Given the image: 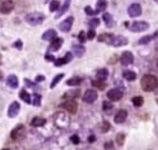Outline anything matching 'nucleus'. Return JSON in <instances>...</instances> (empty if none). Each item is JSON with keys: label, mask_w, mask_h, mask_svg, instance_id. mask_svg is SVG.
I'll list each match as a JSON object with an SVG mask.
<instances>
[{"label": "nucleus", "mask_w": 158, "mask_h": 150, "mask_svg": "<svg viewBox=\"0 0 158 150\" xmlns=\"http://www.w3.org/2000/svg\"><path fill=\"white\" fill-rule=\"evenodd\" d=\"M158 87V79L154 75L147 74L141 78V88L145 92H153Z\"/></svg>", "instance_id": "1"}, {"label": "nucleus", "mask_w": 158, "mask_h": 150, "mask_svg": "<svg viewBox=\"0 0 158 150\" xmlns=\"http://www.w3.org/2000/svg\"><path fill=\"white\" fill-rule=\"evenodd\" d=\"M44 14L43 13H39V12H34V13H29L27 16L25 17L26 22L30 23L32 26H37V25H40L41 22L44 21Z\"/></svg>", "instance_id": "2"}, {"label": "nucleus", "mask_w": 158, "mask_h": 150, "mask_svg": "<svg viewBox=\"0 0 158 150\" xmlns=\"http://www.w3.org/2000/svg\"><path fill=\"white\" fill-rule=\"evenodd\" d=\"M129 29L132 32H143V31H147L149 29V23L145 22V21H136V22H132L129 26Z\"/></svg>", "instance_id": "3"}, {"label": "nucleus", "mask_w": 158, "mask_h": 150, "mask_svg": "<svg viewBox=\"0 0 158 150\" xmlns=\"http://www.w3.org/2000/svg\"><path fill=\"white\" fill-rule=\"evenodd\" d=\"M97 97H99V95L95 89H87L84 92V96H83V101L87 104H93L97 100Z\"/></svg>", "instance_id": "4"}, {"label": "nucleus", "mask_w": 158, "mask_h": 150, "mask_svg": "<svg viewBox=\"0 0 158 150\" xmlns=\"http://www.w3.org/2000/svg\"><path fill=\"white\" fill-rule=\"evenodd\" d=\"M106 96H108V98L110 101H119L123 97V92L118 88H113V89H109Z\"/></svg>", "instance_id": "5"}, {"label": "nucleus", "mask_w": 158, "mask_h": 150, "mask_svg": "<svg viewBox=\"0 0 158 150\" xmlns=\"http://www.w3.org/2000/svg\"><path fill=\"white\" fill-rule=\"evenodd\" d=\"M13 8H14V3L12 0H5V1H3L0 4V12L3 14H9L13 11Z\"/></svg>", "instance_id": "6"}, {"label": "nucleus", "mask_w": 158, "mask_h": 150, "mask_svg": "<svg viewBox=\"0 0 158 150\" xmlns=\"http://www.w3.org/2000/svg\"><path fill=\"white\" fill-rule=\"evenodd\" d=\"M62 107H64L66 111H69L70 114H75L77 109H78V104H77V101H74V100H67L62 104Z\"/></svg>", "instance_id": "7"}, {"label": "nucleus", "mask_w": 158, "mask_h": 150, "mask_svg": "<svg viewBox=\"0 0 158 150\" xmlns=\"http://www.w3.org/2000/svg\"><path fill=\"white\" fill-rule=\"evenodd\" d=\"M11 136H12V139L13 140H21L23 136H25V127L23 125H17L16 128H14L13 131H12V133H11Z\"/></svg>", "instance_id": "8"}, {"label": "nucleus", "mask_w": 158, "mask_h": 150, "mask_svg": "<svg viewBox=\"0 0 158 150\" xmlns=\"http://www.w3.org/2000/svg\"><path fill=\"white\" fill-rule=\"evenodd\" d=\"M73 22H74V18L73 17H67L65 21H62L61 23L58 25V27L61 31H64V32H69L71 27H73Z\"/></svg>", "instance_id": "9"}, {"label": "nucleus", "mask_w": 158, "mask_h": 150, "mask_svg": "<svg viewBox=\"0 0 158 150\" xmlns=\"http://www.w3.org/2000/svg\"><path fill=\"white\" fill-rule=\"evenodd\" d=\"M141 12H143V9H141V5L140 4H131L130 7H129V14H130V17H139L140 14H141Z\"/></svg>", "instance_id": "10"}, {"label": "nucleus", "mask_w": 158, "mask_h": 150, "mask_svg": "<svg viewBox=\"0 0 158 150\" xmlns=\"http://www.w3.org/2000/svg\"><path fill=\"white\" fill-rule=\"evenodd\" d=\"M133 62V55L131 52H123L121 56V64L124 66H129Z\"/></svg>", "instance_id": "11"}, {"label": "nucleus", "mask_w": 158, "mask_h": 150, "mask_svg": "<svg viewBox=\"0 0 158 150\" xmlns=\"http://www.w3.org/2000/svg\"><path fill=\"white\" fill-rule=\"evenodd\" d=\"M127 115H129V114H127V110H123V109L118 110L115 116H114V122L117 123V124H122V123L127 119Z\"/></svg>", "instance_id": "12"}, {"label": "nucleus", "mask_w": 158, "mask_h": 150, "mask_svg": "<svg viewBox=\"0 0 158 150\" xmlns=\"http://www.w3.org/2000/svg\"><path fill=\"white\" fill-rule=\"evenodd\" d=\"M20 113V104L17 102V101H14V102H12L9 105V109H8V116L9 118H14V116H17V114Z\"/></svg>", "instance_id": "13"}, {"label": "nucleus", "mask_w": 158, "mask_h": 150, "mask_svg": "<svg viewBox=\"0 0 158 150\" xmlns=\"http://www.w3.org/2000/svg\"><path fill=\"white\" fill-rule=\"evenodd\" d=\"M127 43H129L127 38L122 36V35H118V36H114V39H113L112 46H114V47H123V46H126Z\"/></svg>", "instance_id": "14"}, {"label": "nucleus", "mask_w": 158, "mask_h": 150, "mask_svg": "<svg viewBox=\"0 0 158 150\" xmlns=\"http://www.w3.org/2000/svg\"><path fill=\"white\" fill-rule=\"evenodd\" d=\"M71 57H73V55H71V53H66V56H65V57H61V58L55 60V65H56V66H62V65L67 64V62L71 61Z\"/></svg>", "instance_id": "15"}, {"label": "nucleus", "mask_w": 158, "mask_h": 150, "mask_svg": "<svg viewBox=\"0 0 158 150\" xmlns=\"http://www.w3.org/2000/svg\"><path fill=\"white\" fill-rule=\"evenodd\" d=\"M43 40H47V41H52L55 38H57V35H56V31L53 29H49V30H47L46 32L43 34Z\"/></svg>", "instance_id": "16"}, {"label": "nucleus", "mask_w": 158, "mask_h": 150, "mask_svg": "<svg viewBox=\"0 0 158 150\" xmlns=\"http://www.w3.org/2000/svg\"><path fill=\"white\" fill-rule=\"evenodd\" d=\"M84 52H86V48L83 47L82 44H75V46H73V53L77 57H82L84 55Z\"/></svg>", "instance_id": "17"}, {"label": "nucleus", "mask_w": 158, "mask_h": 150, "mask_svg": "<svg viewBox=\"0 0 158 150\" xmlns=\"http://www.w3.org/2000/svg\"><path fill=\"white\" fill-rule=\"evenodd\" d=\"M62 41H64V40H62L61 38H55L52 40V44H51L49 49L52 50V52H53V50H58L60 48H61V46H62Z\"/></svg>", "instance_id": "18"}, {"label": "nucleus", "mask_w": 158, "mask_h": 150, "mask_svg": "<svg viewBox=\"0 0 158 150\" xmlns=\"http://www.w3.org/2000/svg\"><path fill=\"white\" fill-rule=\"evenodd\" d=\"M7 84H8V87H11V88H17V87H18V79H17L16 75H9V76H8Z\"/></svg>", "instance_id": "19"}, {"label": "nucleus", "mask_w": 158, "mask_h": 150, "mask_svg": "<svg viewBox=\"0 0 158 150\" xmlns=\"http://www.w3.org/2000/svg\"><path fill=\"white\" fill-rule=\"evenodd\" d=\"M106 5H108V1L106 0H97L96 3V9H95V12L97 13H100V12H104L106 9Z\"/></svg>", "instance_id": "20"}, {"label": "nucleus", "mask_w": 158, "mask_h": 150, "mask_svg": "<svg viewBox=\"0 0 158 150\" xmlns=\"http://www.w3.org/2000/svg\"><path fill=\"white\" fill-rule=\"evenodd\" d=\"M113 39H114V35H112V34H101L99 36V41L106 43V44H112Z\"/></svg>", "instance_id": "21"}, {"label": "nucleus", "mask_w": 158, "mask_h": 150, "mask_svg": "<svg viewBox=\"0 0 158 150\" xmlns=\"http://www.w3.org/2000/svg\"><path fill=\"white\" fill-rule=\"evenodd\" d=\"M108 75H109V71L106 70V69H99V70H97V73H96L97 79L104 80V82L108 79Z\"/></svg>", "instance_id": "22"}, {"label": "nucleus", "mask_w": 158, "mask_h": 150, "mask_svg": "<svg viewBox=\"0 0 158 150\" xmlns=\"http://www.w3.org/2000/svg\"><path fill=\"white\" fill-rule=\"evenodd\" d=\"M44 124H46V119L40 118V116H35V118L31 121L32 127H41V125H44Z\"/></svg>", "instance_id": "23"}, {"label": "nucleus", "mask_w": 158, "mask_h": 150, "mask_svg": "<svg viewBox=\"0 0 158 150\" xmlns=\"http://www.w3.org/2000/svg\"><path fill=\"white\" fill-rule=\"evenodd\" d=\"M123 78L126 80H129V82H133V80L136 79V74L131 70H124L123 71Z\"/></svg>", "instance_id": "24"}, {"label": "nucleus", "mask_w": 158, "mask_h": 150, "mask_svg": "<svg viewBox=\"0 0 158 150\" xmlns=\"http://www.w3.org/2000/svg\"><path fill=\"white\" fill-rule=\"evenodd\" d=\"M80 83H82V78L75 76V78H70V79L66 82V84L70 86V87H75V86H79Z\"/></svg>", "instance_id": "25"}, {"label": "nucleus", "mask_w": 158, "mask_h": 150, "mask_svg": "<svg viewBox=\"0 0 158 150\" xmlns=\"http://www.w3.org/2000/svg\"><path fill=\"white\" fill-rule=\"evenodd\" d=\"M70 1L71 0H65V3H64V5H62L61 8L58 9V13H57V16L56 17H60V16H62V14L65 13L67 9H69V7H70Z\"/></svg>", "instance_id": "26"}, {"label": "nucleus", "mask_w": 158, "mask_h": 150, "mask_svg": "<svg viewBox=\"0 0 158 150\" xmlns=\"http://www.w3.org/2000/svg\"><path fill=\"white\" fill-rule=\"evenodd\" d=\"M79 96V89H74V91H70V92H66L64 95V98H69V100H74L75 97Z\"/></svg>", "instance_id": "27"}, {"label": "nucleus", "mask_w": 158, "mask_h": 150, "mask_svg": "<svg viewBox=\"0 0 158 150\" xmlns=\"http://www.w3.org/2000/svg\"><path fill=\"white\" fill-rule=\"evenodd\" d=\"M103 20H104V22H105V25L108 26V27H112L113 26V17L110 13H104Z\"/></svg>", "instance_id": "28"}, {"label": "nucleus", "mask_w": 158, "mask_h": 150, "mask_svg": "<svg viewBox=\"0 0 158 150\" xmlns=\"http://www.w3.org/2000/svg\"><path fill=\"white\" fill-rule=\"evenodd\" d=\"M20 97H21V100H23L26 104H31V97H30V95L26 91H23V89L20 92Z\"/></svg>", "instance_id": "29"}, {"label": "nucleus", "mask_w": 158, "mask_h": 150, "mask_svg": "<svg viewBox=\"0 0 158 150\" xmlns=\"http://www.w3.org/2000/svg\"><path fill=\"white\" fill-rule=\"evenodd\" d=\"M132 104L135 105L136 107L143 106V104H144V98H143L141 96H135V97L132 98Z\"/></svg>", "instance_id": "30"}, {"label": "nucleus", "mask_w": 158, "mask_h": 150, "mask_svg": "<svg viewBox=\"0 0 158 150\" xmlns=\"http://www.w3.org/2000/svg\"><path fill=\"white\" fill-rule=\"evenodd\" d=\"M64 78V74H57L55 78H53V80H52V83H51V88H55L56 86L60 82H61V79Z\"/></svg>", "instance_id": "31"}, {"label": "nucleus", "mask_w": 158, "mask_h": 150, "mask_svg": "<svg viewBox=\"0 0 158 150\" xmlns=\"http://www.w3.org/2000/svg\"><path fill=\"white\" fill-rule=\"evenodd\" d=\"M153 38H154V35H147V36H143V38L139 40V44H140V46H144V44L150 43Z\"/></svg>", "instance_id": "32"}, {"label": "nucleus", "mask_w": 158, "mask_h": 150, "mask_svg": "<svg viewBox=\"0 0 158 150\" xmlns=\"http://www.w3.org/2000/svg\"><path fill=\"white\" fill-rule=\"evenodd\" d=\"M92 86L96 87L97 89H104L105 88V83H104V80H100V79L92 80Z\"/></svg>", "instance_id": "33"}, {"label": "nucleus", "mask_w": 158, "mask_h": 150, "mask_svg": "<svg viewBox=\"0 0 158 150\" xmlns=\"http://www.w3.org/2000/svg\"><path fill=\"white\" fill-rule=\"evenodd\" d=\"M103 109H104V111H110V110L113 109V104L110 102V101H104L103 102Z\"/></svg>", "instance_id": "34"}, {"label": "nucleus", "mask_w": 158, "mask_h": 150, "mask_svg": "<svg viewBox=\"0 0 158 150\" xmlns=\"http://www.w3.org/2000/svg\"><path fill=\"white\" fill-rule=\"evenodd\" d=\"M60 8V3L57 1V0H55V1H52L51 3V5H49V11L51 12H55V11H57Z\"/></svg>", "instance_id": "35"}, {"label": "nucleus", "mask_w": 158, "mask_h": 150, "mask_svg": "<svg viewBox=\"0 0 158 150\" xmlns=\"http://www.w3.org/2000/svg\"><path fill=\"white\" fill-rule=\"evenodd\" d=\"M89 27H97V26H99V23H100V20H97V18H92L91 21H89Z\"/></svg>", "instance_id": "36"}, {"label": "nucleus", "mask_w": 158, "mask_h": 150, "mask_svg": "<svg viewBox=\"0 0 158 150\" xmlns=\"http://www.w3.org/2000/svg\"><path fill=\"white\" fill-rule=\"evenodd\" d=\"M78 38H79V41H80V43H84V41H86V38H87V35H86L84 31H80Z\"/></svg>", "instance_id": "37"}, {"label": "nucleus", "mask_w": 158, "mask_h": 150, "mask_svg": "<svg viewBox=\"0 0 158 150\" xmlns=\"http://www.w3.org/2000/svg\"><path fill=\"white\" fill-rule=\"evenodd\" d=\"M32 104H34L35 106H39L40 105V96L39 95H34V101H32Z\"/></svg>", "instance_id": "38"}, {"label": "nucleus", "mask_w": 158, "mask_h": 150, "mask_svg": "<svg viewBox=\"0 0 158 150\" xmlns=\"http://www.w3.org/2000/svg\"><path fill=\"white\" fill-rule=\"evenodd\" d=\"M84 12L88 14V16H93V14H96V12L92 9L91 7H86V8H84Z\"/></svg>", "instance_id": "39"}, {"label": "nucleus", "mask_w": 158, "mask_h": 150, "mask_svg": "<svg viewBox=\"0 0 158 150\" xmlns=\"http://www.w3.org/2000/svg\"><path fill=\"white\" fill-rule=\"evenodd\" d=\"M110 128V124L108 122H104L103 124H101V130H103V132H106Z\"/></svg>", "instance_id": "40"}, {"label": "nucleus", "mask_w": 158, "mask_h": 150, "mask_svg": "<svg viewBox=\"0 0 158 150\" xmlns=\"http://www.w3.org/2000/svg\"><path fill=\"white\" fill-rule=\"evenodd\" d=\"M123 140H124V135H118L117 136V142H118V145H123Z\"/></svg>", "instance_id": "41"}, {"label": "nucleus", "mask_w": 158, "mask_h": 150, "mask_svg": "<svg viewBox=\"0 0 158 150\" xmlns=\"http://www.w3.org/2000/svg\"><path fill=\"white\" fill-rule=\"evenodd\" d=\"M95 36H96V32H95L93 30H89V31L87 32V39H89V40H91V39H93Z\"/></svg>", "instance_id": "42"}, {"label": "nucleus", "mask_w": 158, "mask_h": 150, "mask_svg": "<svg viewBox=\"0 0 158 150\" xmlns=\"http://www.w3.org/2000/svg\"><path fill=\"white\" fill-rule=\"evenodd\" d=\"M71 141H73V144H79L80 142L78 136H73V137H71Z\"/></svg>", "instance_id": "43"}, {"label": "nucleus", "mask_w": 158, "mask_h": 150, "mask_svg": "<svg viewBox=\"0 0 158 150\" xmlns=\"http://www.w3.org/2000/svg\"><path fill=\"white\" fill-rule=\"evenodd\" d=\"M112 146H113V144H105V149H110V148H112Z\"/></svg>", "instance_id": "44"}, {"label": "nucleus", "mask_w": 158, "mask_h": 150, "mask_svg": "<svg viewBox=\"0 0 158 150\" xmlns=\"http://www.w3.org/2000/svg\"><path fill=\"white\" fill-rule=\"evenodd\" d=\"M14 46H16L17 48H21V41L18 40V41H16V44H14Z\"/></svg>", "instance_id": "45"}, {"label": "nucleus", "mask_w": 158, "mask_h": 150, "mask_svg": "<svg viewBox=\"0 0 158 150\" xmlns=\"http://www.w3.org/2000/svg\"><path fill=\"white\" fill-rule=\"evenodd\" d=\"M93 141H95V136H91L89 137V142H93Z\"/></svg>", "instance_id": "46"}, {"label": "nucleus", "mask_w": 158, "mask_h": 150, "mask_svg": "<svg viewBox=\"0 0 158 150\" xmlns=\"http://www.w3.org/2000/svg\"><path fill=\"white\" fill-rule=\"evenodd\" d=\"M43 79H44L43 76H38V78H37V80H38V82H41V80H43Z\"/></svg>", "instance_id": "47"}, {"label": "nucleus", "mask_w": 158, "mask_h": 150, "mask_svg": "<svg viewBox=\"0 0 158 150\" xmlns=\"http://www.w3.org/2000/svg\"><path fill=\"white\" fill-rule=\"evenodd\" d=\"M3 79V74H1V71H0V80Z\"/></svg>", "instance_id": "48"}, {"label": "nucleus", "mask_w": 158, "mask_h": 150, "mask_svg": "<svg viewBox=\"0 0 158 150\" xmlns=\"http://www.w3.org/2000/svg\"><path fill=\"white\" fill-rule=\"evenodd\" d=\"M1 25H3V22H1V20H0V27H1Z\"/></svg>", "instance_id": "49"}, {"label": "nucleus", "mask_w": 158, "mask_h": 150, "mask_svg": "<svg viewBox=\"0 0 158 150\" xmlns=\"http://www.w3.org/2000/svg\"><path fill=\"white\" fill-rule=\"evenodd\" d=\"M1 150H9V149H1Z\"/></svg>", "instance_id": "50"}, {"label": "nucleus", "mask_w": 158, "mask_h": 150, "mask_svg": "<svg viewBox=\"0 0 158 150\" xmlns=\"http://www.w3.org/2000/svg\"><path fill=\"white\" fill-rule=\"evenodd\" d=\"M154 1H156V3H158V0H154Z\"/></svg>", "instance_id": "51"}, {"label": "nucleus", "mask_w": 158, "mask_h": 150, "mask_svg": "<svg viewBox=\"0 0 158 150\" xmlns=\"http://www.w3.org/2000/svg\"><path fill=\"white\" fill-rule=\"evenodd\" d=\"M157 66H158V60H157Z\"/></svg>", "instance_id": "52"}]
</instances>
